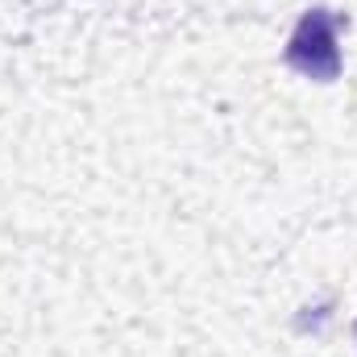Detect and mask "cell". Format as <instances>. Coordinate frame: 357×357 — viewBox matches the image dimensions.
<instances>
[{
    "label": "cell",
    "mask_w": 357,
    "mask_h": 357,
    "mask_svg": "<svg viewBox=\"0 0 357 357\" xmlns=\"http://www.w3.org/2000/svg\"><path fill=\"white\" fill-rule=\"evenodd\" d=\"M337 29H341V17L328 13V8H312L303 13V21L295 25L291 42H287V63L316 79V84H333L341 75V50H337Z\"/></svg>",
    "instance_id": "obj_1"
},
{
    "label": "cell",
    "mask_w": 357,
    "mask_h": 357,
    "mask_svg": "<svg viewBox=\"0 0 357 357\" xmlns=\"http://www.w3.org/2000/svg\"><path fill=\"white\" fill-rule=\"evenodd\" d=\"M354 337H357V328H354Z\"/></svg>",
    "instance_id": "obj_2"
}]
</instances>
